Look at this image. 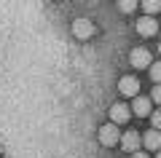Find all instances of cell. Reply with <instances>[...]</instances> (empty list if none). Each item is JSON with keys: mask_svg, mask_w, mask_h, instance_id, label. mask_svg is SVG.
<instances>
[{"mask_svg": "<svg viewBox=\"0 0 161 158\" xmlns=\"http://www.w3.org/2000/svg\"><path fill=\"white\" fill-rule=\"evenodd\" d=\"M150 99H153L156 105H161V83H156V86H153V94H150Z\"/></svg>", "mask_w": 161, "mask_h": 158, "instance_id": "14", "label": "cell"}, {"mask_svg": "<svg viewBox=\"0 0 161 158\" xmlns=\"http://www.w3.org/2000/svg\"><path fill=\"white\" fill-rule=\"evenodd\" d=\"M142 11L150 14V16H156L161 11V0H142Z\"/></svg>", "mask_w": 161, "mask_h": 158, "instance_id": "10", "label": "cell"}, {"mask_svg": "<svg viewBox=\"0 0 161 158\" xmlns=\"http://www.w3.org/2000/svg\"><path fill=\"white\" fill-rule=\"evenodd\" d=\"M118 91L124 96H137L140 94V80L134 78V75H124V78L118 80Z\"/></svg>", "mask_w": 161, "mask_h": 158, "instance_id": "4", "label": "cell"}, {"mask_svg": "<svg viewBox=\"0 0 161 158\" xmlns=\"http://www.w3.org/2000/svg\"><path fill=\"white\" fill-rule=\"evenodd\" d=\"M132 158H148V153H140V150H134V153H132Z\"/></svg>", "mask_w": 161, "mask_h": 158, "instance_id": "15", "label": "cell"}, {"mask_svg": "<svg viewBox=\"0 0 161 158\" xmlns=\"http://www.w3.org/2000/svg\"><path fill=\"white\" fill-rule=\"evenodd\" d=\"M129 62H132V67L145 70V67H150L153 57H150V51H148V48H132V54H129Z\"/></svg>", "mask_w": 161, "mask_h": 158, "instance_id": "2", "label": "cell"}, {"mask_svg": "<svg viewBox=\"0 0 161 158\" xmlns=\"http://www.w3.org/2000/svg\"><path fill=\"white\" fill-rule=\"evenodd\" d=\"M115 6H118L121 14H134V8H137V0H115Z\"/></svg>", "mask_w": 161, "mask_h": 158, "instance_id": "11", "label": "cell"}, {"mask_svg": "<svg viewBox=\"0 0 161 158\" xmlns=\"http://www.w3.org/2000/svg\"><path fill=\"white\" fill-rule=\"evenodd\" d=\"M150 105H153V99H148V96H134V105H132V110H134V115H140V118H145V115H150Z\"/></svg>", "mask_w": 161, "mask_h": 158, "instance_id": "8", "label": "cell"}, {"mask_svg": "<svg viewBox=\"0 0 161 158\" xmlns=\"http://www.w3.org/2000/svg\"><path fill=\"white\" fill-rule=\"evenodd\" d=\"M156 158H161V150H158V153H156Z\"/></svg>", "mask_w": 161, "mask_h": 158, "instance_id": "16", "label": "cell"}, {"mask_svg": "<svg viewBox=\"0 0 161 158\" xmlns=\"http://www.w3.org/2000/svg\"><path fill=\"white\" fill-rule=\"evenodd\" d=\"M140 145H142V137H140L137 131H126V134H121V147H124L126 153L140 150Z\"/></svg>", "mask_w": 161, "mask_h": 158, "instance_id": "7", "label": "cell"}, {"mask_svg": "<svg viewBox=\"0 0 161 158\" xmlns=\"http://www.w3.org/2000/svg\"><path fill=\"white\" fill-rule=\"evenodd\" d=\"M0 153H3V145H0Z\"/></svg>", "mask_w": 161, "mask_h": 158, "instance_id": "18", "label": "cell"}, {"mask_svg": "<svg viewBox=\"0 0 161 158\" xmlns=\"http://www.w3.org/2000/svg\"><path fill=\"white\" fill-rule=\"evenodd\" d=\"M132 118V110L126 107V105H121V102H115L113 107H110V121H113V123H126V121Z\"/></svg>", "mask_w": 161, "mask_h": 158, "instance_id": "6", "label": "cell"}, {"mask_svg": "<svg viewBox=\"0 0 161 158\" xmlns=\"http://www.w3.org/2000/svg\"><path fill=\"white\" fill-rule=\"evenodd\" d=\"M99 142H102L105 147H113V145H118L121 142V131H118V123H105L102 129H99Z\"/></svg>", "mask_w": 161, "mask_h": 158, "instance_id": "1", "label": "cell"}, {"mask_svg": "<svg viewBox=\"0 0 161 158\" xmlns=\"http://www.w3.org/2000/svg\"><path fill=\"white\" fill-rule=\"evenodd\" d=\"M150 123H153V129H161V110L150 113Z\"/></svg>", "mask_w": 161, "mask_h": 158, "instance_id": "13", "label": "cell"}, {"mask_svg": "<svg viewBox=\"0 0 161 158\" xmlns=\"http://www.w3.org/2000/svg\"><path fill=\"white\" fill-rule=\"evenodd\" d=\"M142 145L148 147V150H161V129H150V131H145Z\"/></svg>", "mask_w": 161, "mask_h": 158, "instance_id": "9", "label": "cell"}, {"mask_svg": "<svg viewBox=\"0 0 161 158\" xmlns=\"http://www.w3.org/2000/svg\"><path fill=\"white\" fill-rule=\"evenodd\" d=\"M73 32H75V38L86 40V38H92V35L97 32V27H94L92 19H75L73 22Z\"/></svg>", "mask_w": 161, "mask_h": 158, "instance_id": "3", "label": "cell"}, {"mask_svg": "<svg viewBox=\"0 0 161 158\" xmlns=\"http://www.w3.org/2000/svg\"><path fill=\"white\" fill-rule=\"evenodd\" d=\"M158 54H161V43H158Z\"/></svg>", "mask_w": 161, "mask_h": 158, "instance_id": "17", "label": "cell"}, {"mask_svg": "<svg viewBox=\"0 0 161 158\" xmlns=\"http://www.w3.org/2000/svg\"><path fill=\"white\" fill-rule=\"evenodd\" d=\"M156 30H158V22H156L150 14H145L142 19H137V32L142 35V38H153Z\"/></svg>", "mask_w": 161, "mask_h": 158, "instance_id": "5", "label": "cell"}, {"mask_svg": "<svg viewBox=\"0 0 161 158\" xmlns=\"http://www.w3.org/2000/svg\"><path fill=\"white\" fill-rule=\"evenodd\" d=\"M150 78H153V83H161V62H156V64H150Z\"/></svg>", "mask_w": 161, "mask_h": 158, "instance_id": "12", "label": "cell"}]
</instances>
